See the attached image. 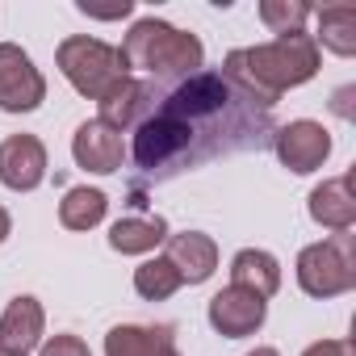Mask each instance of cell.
<instances>
[{
    "label": "cell",
    "mask_w": 356,
    "mask_h": 356,
    "mask_svg": "<svg viewBox=\"0 0 356 356\" xmlns=\"http://www.w3.org/2000/svg\"><path fill=\"white\" fill-rule=\"evenodd\" d=\"M273 109L248 101L222 72H193L172 92L159 97L155 113L134 126L126 155L143 181H172L222 155L264 151L273 143Z\"/></svg>",
    "instance_id": "obj_1"
},
{
    "label": "cell",
    "mask_w": 356,
    "mask_h": 356,
    "mask_svg": "<svg viewBox=\"0 0 356 356\" xmlns=\"http://www.w3.org/2000/svg\"><path fill=\"white\" fill-rule=\"evenodd\" d=\"M222 76L260 109H273L281 92L302 88L318 76V42L314 34H281L264 47H239L222 59Z\"/></svg>",
    "instance_id": "obj_2"
},
{
    "label": "cell",
    "mask_w": 356,
    "mask_h": 356,
    "mask_svg": "<svg viewBox=\"0 0 356 356\" xmlns=\"http://www.w3.org/2000/svg\"><path fill=\"white\" fill-rule=\"evenodd\" d=\"M118 51L130 72H147V80H155V84H181L193 72H202V63H206V47L197 34L176 30L159 17L134 22Z\"/></svg>",
    "instance_id": "obj_3"
},
{
    "label": "cell",
    "mask_w": 356,
    "mask_h": 356,
    "mask_svg": "<svg viewBox=\"0 0 356 356\" xmlns=\"http://www.w3.org/2000/svg\"><path fill=\"white\" fill-rule=\"evenodd\" d=\"M55 63H59L63 80H67L80 97H88V101H101L118 80L130 76L122 51L109 47V42H101V38H88V34L63 38V42L55 47Z\"/></svg>",
    "instance_id": "obj_4"
},
{
    "label": "cell",
    "mask_w": 356,
    "mask_h": 356,
    "mask_svg": "<svg viewBox=\"0 0 356 356\" xmlns=\"http://www.w3.org/2000/svg\"><path fill=\"white\" fill-rule=\"evenodd\" d=\"M298 285L310 298H339L356 289V239L352 231H339L331 239H318L298 252Z\"/></svg>",
    "instance_id": "obj_5"
},
{
    "label": "cell",
    "mask_w": 356,
    "mask_h": 356,
    "mask_svg": "<svg viewBox=\"0 0 356 356\" xmlns=\"http://www.w3.org/2000/svg\"><path fill=\"white\" fill-rule=\"evenodd\" d=\"M47 101V80L17 42H0V109L34 113Z\"/></svg>",
    "instance_id": "obj_6"
},
{
    "label": "cell",
    "mask_w": 356,
    "mask_h": 356,
    "mask_svg": "<svg viewBox=\"0 0 356 356\" xmlns=\"http://www.w3.org/2000/svg\"><path fill=\"white\" fill-rule=\"evenodd\" d=\"M273 151L281 159V168H289L293 176H306L314 168L327 163L331 155V130L323 122H310V118H298V122H285L273 130Z\"/></svg>",
    "instance_id": "obj_7"
},
{
    "label": "cell",
    "mask_w": 356,
    "mask_h": 356,
    "mask_svg": "<svg viewBox=\"0 0 356 356\" xmlns=\"http://www.w3.org/2000/svg\"><path fill=\"white\" fill-rule=\"evenodd\" d=\"M159 84L155 80H134V76H126V80H118L97 105H101V118L97 122H105L109 130H134V126H143L151 113H155V105H159Z\"/></svg>",
    "instance_id": "obj_8"
},
{
    "label": "cell",
    "mask_w": 356,
    "mask_h": 356,
    "mask_svg": "<svg viewBox=\"0 0 356 356\" xmlns=\"http://www.w3.org/2000/svg\"><path fill=\"white\" fill-rule=\"evenodd\" d=\"M47 181V147L38 134H9L0 143V185L13 193H34Z\"/></svg>",
    "instance_id": "obj_9"
},
{
    "label": "cell",
    "mask_w": 356,
    "mask_h": 356,
    "mask_svg": "<svg viewBox=\"0 0 356 356\" xmlns=\"http://www.w3.org/2000/svg\"><path fill=\"white\" fill-rule=\"evenodd\" d=\"M268 318V302L248 293V289H218L210 298V327L222 335V339H243V335H256Z\"/></svg>",
    "instance_id": "obj_10"
},
{
    "label": "cell",
    "mask_w": 356,
    "mask_h": 356,
    "mask_svg": "<svg viewBox=\"0 0 356 356\" xmlns=\"http://www.w3.org/2000/svg\"><path fill=\"white\" fill-rule=\"evenodd\" d=\"M72 159H76V168L97 172V176L122 172V163H126V138L118 130H109L105 122L92 118V122H84L72 134Z\"/></svg>",
    "instance_id": "obj_11"
},
{
    "label": "cell",
    "mask_w": 356,
    "mask_h": 356,
    "mask_svg": "<svg viewBox=\"0 0 356 356\" xmlns=\"http://www.w3.org/2000/svg\"><path fill=\"white\" fill-rule=\"evenodd\" d=\"M47 335V310L38 298L22 293L5 306L0 314V352H13V356H30Z\"/></svg>",
    "instance_id": "obj_12"
},
{
    "label": "cell",
    "mask_w": 356,
    "mask_h": 356,
    "mask_svg": "<svg viewBox=\"0 0 356 356\" xmlns=\"http://www.w3.org/2000/svg\"><path fill=\"white\" fill-rule=\"evenodd\" d=\"M163 243H168L163 256L172 260L176 273H181V285H202V281L214 277V268H218V243L210 235L185 231V235H168Z\"/></svg>",
    "instance_id": "obj_13"
},
{
    "label": "cell",
    "mask_w": 356,
    "mask_h": 356,
    "mask_svg": "<svg viewBox=\"0 0 356 356\" xmlns=\"http://www.w3.org/2000/svg\"><path fill=\"white\" fill-rule=\"evenodd\" d=\"M310 218L327 231H352L356 227V197H352V172L327 176L323 185L310 189Z\"/></svg>",
    "instance_id": "obj_14"
},
{
    "label": "cell",
    "mask_w": 356,
    "mask_h": 356,
    "mask_svg": "<svg viewBox=\"0 0 356 356\" xmlns=\"http://www.w3.org/2000/svg\"><path fill=\"white\" fill-rule=\"evenodd\" d=\"M231 285L235 289H248V293H256V298L268 302L281 289V264H277V256L264 252V248L235 252V260H231Z\"/></svg>",
    "instance_id": "obj_15"
},
{
    "label": "cell",
    "mask_w": 356,
    "mask_h": 356,
    "mask_svg": "<svg viewBox=\"0 0 356 356\" xmlns=\"http://www.w3.org/2000/svg\"><path fill=\"white\" fill-rule=\"evenodd\" d=\"M176 348L172 327H138L122 323L105 335V356H168Z\"/></svg>",
    "instance_id": "obj_16"
},
{
    "label": "cell",
    "mask_w": 356,
    "mask_h": 356,
    "mask_svg": "<svg viewBox=\"0 0 356 356\" xmlns=\"http://www.w3.org/2000/svg\"><path fill=\"white\" fill-rule=\"evenodd\" d=\"M163 239H168V222L159 214H151V218H134L130 214V218H118L109 227V248L122 252V256H147Z\"/></svg>",
    "instance_id": "obj_17"
},
{
    "label": "cell",
    "mask_w": 356,
    "mask_h": 356,
    "mask_svg": "<svg viewBox=\"0 0 356 356\" xmlns=\"http://www.w3.org/2000/svg\"><path fill=\"white\" fill-rule=\"evenodd\" d=\"M314 22H318V34H314V42H323L331 55H339V59H352L356 55V9H348V5H331V9H318V13H310Z\"/></svg>",
    "instance_id": "obj_18"
},
{
    "label": "cell",
    "mask_w": 356,
    "mask_h": 356,
    "mask_svg": "<svg viewBox=\"0 0 356 356\" xmlns=\"http://www.w3.org/2000/svg\"><path fill=\"white\" fill-rule=\"evenodd\" d=\"M105 214H109V197L101 189H88V185L67 189L63 202H59V222L67 231H92V227L105 222Z\"/></svg>",
    "instance_id": "obj_19"
},
{
    "label": "cell",
    "mask_w": 356,
    "mask_h": 356,
    "mask_svg": "<svg viewBox=\"0 0 356 356\" xmlns=\"http://www.w3.org/2000/svg\"><path fill=\"white\" fill-rule=\"evenodd\" d=\"M134 289L143 302H168L176 289H181V273L172 268L168 256H155V260H143L134 268Z\"/></svg>",
    "instance_id": "obj_20"
},
{
    "label": "cell",
    "mask_w": 356,
    "mask_h": 356,
    "mask_svg": "<svg viewBox=\"0 0 356 356\" xmlns=\"http://www.w3.org/2000/svg\"><path fill=\"white\" fill-rule=\"evenodd\" d=\"M310 5H306V0H264V5H260V22L281 38V34H298L306 22H310Z\"/></svg>",
    "instance_id": "obj_21"
},
{
    "label": "cell",
    "mask_w": 356,
    "mask_h": 356,
    "mask_svg": "<svg viewBox=\"0 0 356 356\" xmlns=\"http://www.w3.org/2000/svg\"><path fill=\"white\" fill-rule=\"evenodd\" d=\"M38 356H92V352H88V343L80 335H51Z\"/></svg>",
    "instance_id": "obj_22"
},
{
    "label": "cell",
    "mask_w": 356,
    "mask_h": 356,
    "mask_svg": "<svg viewBox=\"0 0 356 356\" xmlns=\"http://www.w3.org/2000/svg\"><path fill=\"white\" fill-rule=\"evenodd\" d=\"M302 356H356V348H352V339H318Z\"/></svg>",
    "instance_id": "obj_23"
},
{
    "label": "cell",
    "mask_w": 356,
    "mask_h": 356,
    "mask_svg": "<svg viewBox=\"0 0 356 356\" xmlns=\"http://www.w3.org/2000/svg\"><path fill=\"white\" fill-rule=\"evenodd\" d=\"M80 13H88V17H101V22H118V17H130V13H134V5H130V0H118L113 9H92L88 0H80Z\"/></svg>",
    "instance_id": "obj_24"
},
{
    "label": "cell",
    "mask_w": 356,
    "mask_h": 356,
    "mask_svg": "<svg viewBox=\"0 0 356 356\" xmlns=\"http://www.w3.org/2000/svg\"><path fill=\"white\" fill-rule=\"evenodd\" d=\"M9 235H13V218H9V210H5V206H0V243H5Z\"/></svg>",
    "instance_id": "obj_25"
},
{
    "label": "cell",
    "mask_w": 356,
    "mask_h": 356,
    "mask_svg": "<svg viewBox=\"0 0 356 356\" xmlns=\"http://www.w3.org/2000/svg\"><path fill=\"white\" fill-rule=\"evenodd\" d=\"M248 356H281L277 348H256V352H248Z\"/></svg>",
    "instance_id": "obj_26"
},
{
    "label": "cell",
    "mask_w": 356,
    "mask_h": 356,
    "mask_svg": "<svg viewBox=\"0 0 356 356\" xmlns=\"http://www.w3.org/2000/svg\"><path fill=\"white\" fill-rule=\"evenodd\" d=\"M168 356H181V352H176V348H172V352H168Z\"/></svg>",
    "instance_id": "obj_27"
},
{
    "label": "cell",
    "mask_w": 356,
    "mask_h": 356,
    "mask_svg": "<svg viewBox=\"0 0 356 356\" xmlns=\"http://www.w3.org/2000/svg\"><path fill=\"white\" fill-rule=\"evenodd\" d=\"M0 356H13V352H0Z\"/></svg>",
    "instance_id": "obj_28"
}]
</instances>
